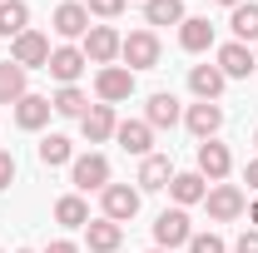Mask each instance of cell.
<instances>
[{
  "label": "cell",
  "mask_w": 258,
  "mask_h": 253,
  "mask_svg": "<svg viewBox=\"0 0 258 253\" xmlns=\"http://www.w3.org/2000/svg\"><path fill=\"white\" fill-rule=\"evenodd\" d=\"M204 204H209V219H214V223H233L243 209H248V199H243L238 184H209Z\"/></svg>",
  "instance_id": "cell-1"
},
{
  "label": "cell",
  "mask_w": 258,
  "mask_h": 253,
  "mask_svg": "<svg viewBox=\"0 0 258 253\" xmlns=\"http://www.w3.org/2000/svg\"><path fill=\"white\" fill-rule=\"evenodd\" d=\"M119 55H124V70H154L159 65V35L154 30H129Z\"/></svg>",
  "instance_id": "cell-2"
},
{
  "label": "cell",
  "mask_w": 258,
  "mask_h": 253,
  "mask_svg": "<svg viewBox=\"0 0 258 253\" xmlns=\"http://www.w3.org/2000/svg\"><path fill=\"white\" fill-rule=\"evenodd\" d=\"M10 60L20 65V70H45L50 65V35H40V30L15 35L10 40Z\"/></svg>",
  "instance_id": "cell-3"
},
{
  "label": "cell",
  "mask_w": 258,
  "mask_h": 253,
  "mask_svg": "<svg viewBox=\"0 0 258 253\" xmlns=\"http://www.w3.org/2000/svg\"><path fill=\"white\" fill-rule=\"evenodd\" d=\"M95 95L99 104H119V99L134 95V70H124V65H104L95 75Z\"/></svg>",
  "instance_id": "cell-4"
},
{
  "label": "cell",
  "mask_w": 258,
  "mask_h": 253,
  "mask_svg": "<svg viewBox=\"0 0 258 253\" xmlns=\"http://www.w3.org/2000/svg\"><path fill=\"white\" fill-rule=\"evenodd\" d=\"M119 45H124V35H119V30H109V25H90V35H85V60L104 70V65L119 60Z\"/></svg>",
  "instance_id": "cell-5"
},
{
  "label": "cell",
  "mask_w": 258,
  "mask_h": 253,
  "mask_svg": "<svg viewBox=\"0 0 258 253\" xmlns=\"http://www.w3.org/2000/svg\"><path fill=\"white\" fill-rule=\"evenodd\" d=\"M70 179H75V189H85V194L90 189L104 194L109 189V159L104 154H80L75 164H70Z\"/></svg>",
  "instance_id": "cell-6"
},
{
  "label": "cell",
  "mask_w": 258,
  "mask_h": 253,
  "mask_svg": "<svg viewBox=\"0 0 258 253\" xmlns=\"http://www.w3.org/2000/svg\"><path fill=\"white\" fill-rule=\"evenodd\" d=\"M194 238V228H189V214H184V209H164L159 219H154V243H159V248H179V243H189Z\"/></svg>",
  "instance_id": "cell-7"
},
{
  "label": "cell",
  "mask_w": 258,
  "mask_h": 253,
  "mask_svg": "<svg viewBox=\"0 0 258 253\" xmlns=\"http://www.w3.org/2000/svg\"><path fill=\"white\" fill-rule=\"evenodd\" d=\"M184 124H189V134L199 139V144H204V139H214V134L224 129V109H219L214 99H199V104H189Z\"/></svg>",
  "instance_id": "cell-8"
},
{
  "label": "cell",
  "mask_w": 258,
  "mask_h": 253,
  "mask_svg": "<svg viewBox=\"0 0 258 253\" xmlns=\"http://www.w3.org/2000/svg\"><path fill=\"white\" fill-rule=\"evenodd\" d=\"M50 25H55V35H64V40H85V35H90V10H85L80 0H64L60 10L50 15Z\"/></svg>",
  "instance_id": "cell-9"
},
{
  "label": "cell",
  "mask_w": 258,
  "mask_h": 253,
  "mask_svg": "<svg viewBox=\"0 0 258 253\" xmlns=\"http://www.w3.org/2000/svg\"><path fill=\"white\" fill-rule=\"evenodd\" d=\"M228 169H233L228 144H219V139H204V144H199V174H204L209 184H219V179H228Z\"/></svg>",
  "instance_id": "cell-10"
},
{
  "label": "cell",
  "mask_w": 258,
  "mask_h": 253,
  "mask_svg": "<svg viewBox=\"0 0 258 253\" xmlns=\"http://www.w3.org/2000/svg\"><path fill=\"white\" fill-rule=\"evenodd\" d=\"M219 70H224V80H248L258 70V55L248 45H238V40H228L224 50H219Z\"/></svg>",
  "instance_id": "cell-11"
},
{
  "label": "cell",
  "mask_w": 258,
  "mask_h": 253,
  "mask_svg": "<svg viewBox=\"0 0 258 253\" xmlns=\"http://www.w3.org/2000/svg\"><path fill=\"white\" fill-rule=\"evenodd\" d=\"M99 199H104V219H114V223H129L139 214V189H129V184H109Z\"/></svg>",
  "instance_id": "cell-12"
},
{
  "label": "cell",
  "mask_w": 258,
  "mask_h": 253,
  "mask_svg": "<svg viewBox=\"0 0 258 253\" xmlns=\"http://www.w3.org/2000/svg\"><path fill=\"white\" fill-rule=\"evenodd\" d=\"M85 65H90V60H85V50H75V45H60V50H50V65H45V70H50L60 85H75V80L85 75Z\"/></svg>",
  "instance_id": "cell-13"
},
{
  "label": "cell",
  "mask_w": 258,
  "mask_h": 253,
  "mask_svg": "<svg viewBox=\"0 0 258 253\" xmlns=\"http://www.w3.org/2000/svg\"><path fill=\"white\" fill-rule=\"evenodd\" d=\"M80 129H85V139H90V144L114 139V129H119V119H114V104H90V109H85V119H80Z\"/></svg>",
  "instance_id": "cell-14"
},
{
  "label": "cell",
  "mask_w": 258,
  "mask_h": 253,
  "mask_svg": "<svg viewBox=\"0 0 258 253\" xmlns=\"http://www.w3.org/2000/svg\"><path fill=\"white\" fill-rule=\"evenodd\" d=\"M114 139H119V149H124V154H139V159L154 149V129L144 124V119H119Z\"/></svg>",
  "instance_id": "cell-15"
},
{
  "label": "cell",
  "mask_w": 258,
  "mask_h": 253,
  "mask_svg": "<svg viewBox=\"0 0 258 253\" xmlns=\"http://www.w3.org/2000/svg\"><path fill=\"white\" fill-rule=\"evenodd\" d=\"M179 119H184V114H179V99L169 95V90L149 95V104H144V124L149 129H174Z\"/></svg>",
  "instance_id": "cell-16"
},
{
  "label": "cell",
  "mask_w": 258,
  "mask_h": 253,
  "mask_svg": "<svg viewBox=\"0 0 258 253\" xmlns=\"http://www.w3.org/2000/svg\"><path fill=\"white\" fill-rule=\"evenodd\" d=\"M169 179H174V164H169V154H144V164H139V179H134V184H139V194L149 189H169Z\"/></svg>",
  "instance_id": "cell-17"
},
{
  "label": "cell",
  "mask_w": 258,
  "mask_h": 253,
  "mask_svg": "<svg viewBox=\"0 0 258 253\" xmlns=\"http://www.w3.org/2000/svg\"><path fill=\"white\" fill-rule=\"evenodd\" d=\"M179 45H184L189 55H204V50L214 45V25H209V15H184V25H179Z\"/></svg>",
  "instance_id": "cell-18"
},
{
  "label": "cell",
  "mask_w": 258,
  "mask_h": 253,
  "mask_svg": "<svg viewBox=\"0 0 258 253\" xmlns=\"http://www.w3.org/2000/svg\"><path fill=\"white\" fill-rule=\"evenodd\" d=\"M50 114H55L50 95H25L20 104H15V124H20V129H45Z\"/></svg>",
  "instance_id": "cell-19"
},
{
  "label": "cell",
  "mask_w": 258,
  "mask_h": 253,
  "mask_svg": "<svg viewBox=\"0 0 258 253\" xmlns=\"http://www.w3.org/2000/svg\"><path fill=\"white\" fill-rule=\"evenodd\" d=\"M85 238H90V253H114V248H119V238H124V223L90 219V223H85Z\"/></svg>",
  "instance_id": "cell-20"
},
{
  "label": "cell",
  "mask_w": 258,
  "mask_h": 253,
  "mask_svg": "<svg viewBox=\"0 0 258 253\" xmlns=\"http://www.w3.org/2000/svg\"><path fill=\"white\" fill-rule=\"evenodd\" d=\"M169 194H174V204L179 209H189V204H204V194H209V179L194 169V174H174L169 179Z\"/></svg>",
  "instance_id": "cell-21"
},
{
  "label": "cell",
  "mask_w": 258,
  "mask_h": 253,
  "mask_svg": "<svg viewBox=\"0 0 258 253\" xmlns=\"http://www.w3.org/2000/svg\"><path fill=\"white\" fill-rule=\"evenodd\" d=\"M224 85H228V80H224L219 65H194V70H189V90L199 99H219V95H224Z\"/></svg>",
  "instance_id": "cell-22"
},
{
  "label": "cell",
  "mask_w": 258,
  "mask_h": 253,
  "mask_svg": "<svg viewBox=\"0 0 258 253\" xmlns=\"http://www.w3.org/2000/svg\"><path fill=\"white\" fill-rule=\"evenodd\" d=\"M50 104H55V114H64V119H85V109H90V99H85L80 85H60L50 95Z\"/></svg>",
  "instance_id": "cell-23"
},
{
  "label": "cell",
  "mask_w": 258,
  "mask_h": 253,
  "mask_svg": "<svg viewBox=\"0 0 258 253\" xmlns=\"http://www.w3.org/2000/svg\"><path fill=\"white\" fill-rule=\"evenodd\" d=\"M30 30V10H25V0H0V35L5 40H15V35Z\"/></svg>",
  "instance_id": "cell-24"
},
{
  "label": "cell",
  "mask_w": 258,
  "mask_h": 253,
  "mask_svg": "<svg viewBox=\"0 0 258 253\" xmlns=\"http://www.w3.org/2000/svg\"><path fill=\"white\" fill-rule=\"evenodd\" d=\"M25 95H30V90H25V70L15 60H5L0 65V104H20Z\"/></svg>",
  "instance_id": "cell-25"
},
{
  "label": "cell",
  "mask_w": 258,
  "mask_h": 253,
  "mask_svg": "<svg viewBox=\"0 0 258 253\" xmlns=\"http://www.w3.org/2000/svg\"><path fill=\"white\" fill-rule=\"evenodd\" d=\"M40 164H45V169L75 164V144H70L64 134H45V139H40Z\"/></svg>",
  "instance_id": "cell-26"
},
{
  "label": "cell",
  "mask_w": 258,
  "mask_h": 253,
  "mask_svg": "<svg viewBox=\"0 0 258 253\" xmlns=\"http://www.w3.org/2000/svg\"><path fill=\"white\" fill-rule=\"evenodd\" d=\"M55 223H64V228H85V223H90V204H85L80 194H64L60 204H55Z\"/></svg>",
  "instance_id": "cell-27"
},
{
  "label": "cell",
  "mask_w": 258,
  "mask_h": 253,
  "mask_svg": "<svg viewBox=\"0 0 258 253\" xmlns=\"http://www.w3.org/2000/svg\"><path fill=\"white\" fill-rule=\"evenodd\" d=\"M149 25H184V0H144Z\"/></svg>",
  "instance_id": "cell-28"
},
{
  "label": "cell",
  "mask_w": 258,
  "mask_h": 253,
  "mask_svg": "<svg viewBox=\"0 0 258 253\" xmlns=\"http://www.w3.org/2000/svg\"><path fill=\"white\" fill-rule=\"evenodd\" d=\"M228 25H233V40H238V45H248V40H258V5H233Z\"/></svg>",
  "instance_id": "cell-29"
},
{
  "label": "cell",
  "mask_w": 258,
  "mask_h": 253,
  "mask_svg": "<svg viewBox=\"0 0 258 253\" xmlns=\"http://www.w3.org/2000/svg\"><path fill=\"white\" fill-rule=\"evenodd\" d=\"M189 253H228V248H224L219 233H194V238H189Z\"/></svg>",
  "instance_id": "cell-30"
},
{
  "label": "cell",
  "mask_w": 258,
  "mask_h": 253,
  "mask_svg": "<svg viewBox=\"0 0 258 253\" xmlns=\"http://www.w3.org/2000/svg\"><path fill=\"white\" fill-rule=\"evenodd\" d=\"M85 10H90V15H99V20H114V15L124 10V0H85Z\"/></svg>",
  "instance_id": "cell-31"
},
{
  "label": "cell",
  "mask_w": 258,
  "mask_h": 253,
  "mask_svg": "<svg viewBox=\"0 0 258 253\" xmlns=\"http://www.w3.org/2000/svg\"><path fill=\"white\" fill-rule=\"evenodd\" d=\"M10 184H15V154L0 149V189H10Z\"/></svg>",
  "instance_id": "cell-32"
},
{
  "label": "cell",
  "mask_w": 258,
  "mask_h": 253,
  "mask_svg": "<svg viewBox=\"0 0 258 253\" xmlns=\"http://www.w3.org/2000/svg\"><path fill=\"white\" fill-rule=\"evenodd\" d=\"M233 253H258V228H243L238 243H233Z\"/></svg>",
  "instance_id": "cell-33"
},
{
  "label": "cell",
  "mask_w": 258,
  "mask_h": 253,
  "mask_svg": "<svg viewBox=\"0 0 258 253\" xmlns=\"http://www.w3.org/2000/svg\"><path fill=\"white\" fill-rule=\"evenodd\" d=\"M243 179H248V189L258 194V159H248V169H243Z\"/></svg>",
  "instance_id": "cell-34"
},
{
  "label": "cell",
  "mask_w": 258,
  "mask_h": 253,
  "mask_svg": "<svg viewBox=\"0 0 258 253\" xmlns=\"http://www.w3.org/2000/svg\"><path fill=\"white\" fill-rule=\"evenodd\" d=\"M45 253H80V248H75L70 238H55V243H50V248H45Z\"/></svg>",
  "instance_id": "cell-35"
},
{
  "label": "cell",
  "mask_w": 258,
  "mask_h": 253,
  "mask_svg": "<svg viewBox=\"0 0 258 253\" xmlns=\"http://www.w3.org/2000/svg\"><path fill=\"white\" fill-rule=\"evenodd\" d=\"M248 223H253V228H258V199H253V204H248Z\"/></svg>",
  "instance_id": "cell-36"
},
{
  "label": "cell",
  "mask_w": 258,
  "mask_h": 253,
  "mask_svg": "<svg viewBox=\"0 0 258 253\" xmlns=\"http://www.w3.org/2000/svg\"><path fill=\"white\" fill-rule=\"evenodd\" d=\"M219 5H228V10H233V5H243V0H219Z\"/></svg>",
  "instance_id": "cell-37"
},
{
  "label": "cell",
  "mask_w": 258,
  "mask_h": 253,
  "mask_svg": "<svg viewBox=\"0 0 258 253\" xmlns=\"http://www.w3.org/2000/svg\"><path fill=\"white\" fill-rule=\"evenodd\" d=\"M149 253H169V248H149Z\"/></svg>",
  "instance_id": "cell-38"
},
{
  "label": "cell",
  "mask_w": 258,
  "mask_h": 253,
  "mask_svg": "<svg viewBox=\"0 0 258 253\" xmlns=\"http://www.w3.org/2000/svg\"><path fill=\"white\" fill-rule=\"evenodd\" d=\"M20 253H35V248H20Z\"/></svg>",
  "instance_id": "cell-39"
},
{
  "label": "cell",
  "mask_w": 258,
  "mask_h": 253,
  "mask_svg": "<svg viewBox=\"0 0 258 253\" xmlns=\"http://www.w3.org/2000/svg\"><path fill=\"white\" fill-rule=\"evenodd\" d=\"M253 144H258V134H253Z\"/></svg>",
  "instance_id": "cell-40"
}]
</instances>
